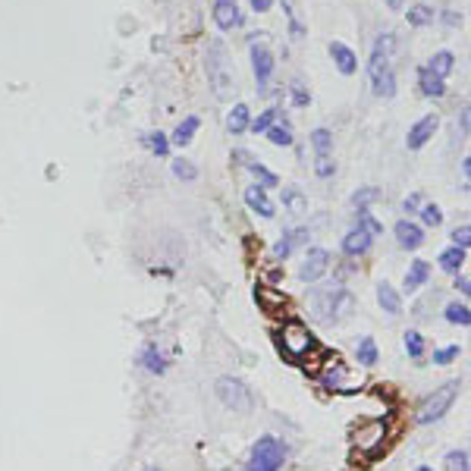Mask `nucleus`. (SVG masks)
I'll return each instance as SVG.
<instances>
[{"label": "nucleus", "instance_id": "38", "mask_svg": "<svg viewBox=\"0 0 471 471\" xmlns=\"http://www.w3.org/2000/svg\"><path fill=\"white\" fill-rule=\"evenodd\" d=\"M405 352L412 355V358H421V355H424V336L415 330L405 333Z\"/></svg>", "mask_w": 471, "mask_h": 471}, {"label": "nucleus", "instance_id": "24", "mask_svg": "<svg viewBox=\"0 0 471 471\" xmlns=\"http://www.w3.org/2000/svg\"><path fill=\"white\" fill-rule=\"evenodd\" d=\"M427 277H430V264L427 261H412V267H409V273H405V289L409 292H415L418 286H424Z\"/></svg>", "mask_w": 471, "mask_h": 471}, {"label": "nucleus", "instance_id": "9", "mask_svg": "<svg viewBox=\"0 0 471 471\" xmlns=\"http://www.w3.org/2000/svg\"><path fill=\"white\" fill-rule=\"evenodd\" d=\"M214 23L220 32H233L242 25V10L236 0H214Z\"/></svg>", "mask_w": 471, "mask_h": 471}, {"label": "nucleus", "instance_id": "7", "mask_svg": "<svg viewBox=\"0 0 471 471\" xmlns=\"http://www.w3.org/2000/svg\"><path fill=\"white\" fill-rule=\"evenodd\" d=\"M214 390H217V399L233 412H249L251 409V390L236 377H220Z\"/></svg>", "mask_w": 471, "mask_h": 471}, {"label": "nucleus", "instance_id": "21", "mask_svg": "<svg viewBox=\"0 0 471 471\" xmlns=\"http://www.w3.org/2000/svg\"><path fill=\"white\" fill-rule=\"evenodd\" d=\"M377 302H380V308L387 311V314H393V317H396L399 311H402V299H399V292H396V289H393L387 280H383L380 286H377Z\"/></svg>", "mask_w": 471, "mask_h": 471}, {"label": "nucleus", "instance_id": "41", "mask_svg": "<svg viewBox=\"0 0 471 471\" xmlns=\"http://www.w3.org/2000/svg\"><path fill=\"white\" fill-rule=\"evenodd\" d=\"M418 214H421V220H424V227H440L443 223V211L437 205H424Z\"/></svg>", "mask_w": 471, "mask_h": 471}, {"label": "nucleus", "instance_id": "39", "mask_svg": "<svg viewBox=\"0 0 471 471\" xmlns=\"http://www.w3.org/2000/svg\"><path fill=\"white\" fill-rule=\"evenodd\" d=\"M273 119H277V111H273V107H271V111H264V113H261V117H255V119H251V123H249V129H251V133H258V135H264L267 129H271V126H273Z\"/></svg>", "mask_w": 471, "mask_h": 471}, {"label": "nucleus", "instance_id": "47", "mask_svg": "<svg viewBox=\"0 0 471 471\" xmlns=\"http://www.w3.org/2000/svg\"><path fill=\"white\" fill-rule=\"evenodd\" d=\"M273 7V0H251V10H258V13H267Z\"/></svg>", "mask_w": 471, "mask_h": 471}, {"label": "nucleus", "instance_id": "51", "mask_svg": "<svg viewBox=\"0 0 471 471\" xmlns=\"http://www.w3.org/2000/svg\"><path fill=\"white\" fill-rule=\"evenodd\" d=\"M151 471H154V468H151Z\"/></svg>", "mask_w": 471, "mask_h": 471}, {"label": "nucleus", "instance_id": "15", "mask_svg": "<svg viewBox=\"0 0 471 471\" xmlns=\"http://www.w3.org/2000/svg\"><path fill=\"white\" fill-rule=\"evenodd\" d=\"M236 157H239V163H242V167H249L251 173H255V179L261 183V189H273V185H280L277 173H271V170H267L264 163H258L255 157L249 154V151H236Z\"/></svg>", "mask_w": 471, "mask_h": 471}, {"label": "nucleus", "instance_id": "28", "mask_svg": "<svg viewBox=\"0 0 471 471\" xmlns=\"http://www.w3.org/2000/svg\"><path fill=\"white\" fill-rule=\"evenodd\" d=\"M264 135L273 141V145H280V148H289V145L295 141V139H292V129H289V123H283V126H280V123H273Z\"/></svg>", "mask_w": 471, "mask_h": 471}, {"label": "nucleus", "instance_id": "2", "mask_svg": "<svg viewBox=\"0 0 471 471\" xmlns=\"http://www.w3.org/2000/svg\"><path fill=\"white\" fill-rule=\"evenodd\" d=\"M311 305H314V317L321 324H333V321H339V317H346L352 311V295L343 286H327L317 289Z\"/></svg>", "mask_w": 471, "mask_h": 471}, {"label": "nucleus", "instance_id": "43", "mask_svg": "<svg viewBox=\"0 0 471 471\" xmlns=\"http://www.w3.org/2000/svg\"><path fill=\"white\" fill-rule=\"evenodd\" d=\"M292 104H295V107H308V104H311V95L305 91L302 82H292Z\"/></svg>", "mask_w": 471, "mask_h": 471}, {"label": "nucleus", "instance_id": "49", "mask_svg": "<svg viewBox=\"0 0 471 471\" xmlns=\"http://www.w3.org/2000/svg\"><path fill=\"white\" fill-rule=\"evenodd\" d=\"M387 7H390V10H402L405 0H387Z\"/></svg>", "mask_w": 471, "mask_h": 471}, {"label": "nucleus", "instance_id": "26", "mask_svg": "<svg viewBox=\"0 0 471 471\" xmlns=\"http://www.w3.org/2000/svg\"><path fill=\"white\" fill-rule=\"evenodd\" d=\"M255 299H258V302L264 305V311H280L283 305H286V295H283V292H273L271 286H258Z\"/></svg>", "mask_w": 471, "mask_h": 471}, {"label": "nucleus", "instance_id": "8", "mask_svg": "<svg viewBox=\"0 0 471 471\" xmlns=\"http://www.w3.org/2000/svg\"><path fill=\"white\" fill-rule=\"evenodd\" d=\"M330 267V251L327 249H308L302 267H299V280L302 283H317Z\"/></svg>", "mask_w": 471, "mask_h": 471}, {"label": "nucleus", "instance_id": "3", "mask_svg": "<svg viewBox=\"0 0 471 471\" xmlns=\"http://www.w3.org/2000/svg\"><path fill=\"white\" fill-rule=\"evenodd\" d=\"M456 396H459V380H449V383H443L440 390H434L430 396L421 402V409H418V424H430V421H440L443 415L452 409V402H456Z\"/></svg>", "mask_w": 471, "mask_h": 471}, {"label": "nucleus", "instance_id": "42", "mask_svg": "<svg viewBox=\"0 0 471 471\" xmlns=\"http://www.w3.org/2000/svg\"><path fill=\"white\" fill-rule=\"evenodd\" d=\"M314 173L321 179H330L333 173H336V163L330 161V154H317V161H314Z\"/></svg>", "mask_w": 471, "mask_h": 471}, {"label": "nucleus", "instance_id": "6", "mask_svg": "<svg viewBox=\"0 0 471 471\" xmlns=\"http://www.w3.org/2000/svg\"><path fill=\"white\" fill-rule=\"evenodd\" d=\"M207 79H211L214 85V95L220 97V101H227L229 97V85H233V76L227 73V60H223V45L220 41H214L211 47H207Z\"/></svg>", "mask_w": 471, "mask_h": 471}, {"label": "nucleus", "instance_id": "33", "mask_svg": "<svg viewBox=\"0 0 471 471\" xmlns=\"http://www.w3.org/2000/svg\"><path fill=\"white\" fill-rule=\"evenodd\" d=\"M283 205H286L292 214L308 211V201H305V195L299 189H286V192H283Z\"/></svg>", "mask_w": 471, "mask_h": 471}, {"label": "nucleus", "instance_id": "37", "mask_svg": "<svg viewBox=\"0 0 471 471\" xmlns=\"http://www.w3.org/2000/svg\"><path fill=\"white\" fill-rule=\"evenodd\" d=\"M358 361L361 365H377V343L371 336H365L358 343Z\"/></svg>", "mask_w": 471, "mask_h": 471}, {"label": "nucleus", "instance_id": "32", "mask_svg": "<svg viewBox=\"0 0 471 471\" xmlns=\"http://www.w3.org/2000/svg\"><path fill=\"white\" fill-rule=\"evenodd\" d=\"M311 145H314L317 154H330L333 133H330V129H314V133H311Z\"/></svg>", "mask_w": 471, "mask_h": 471}, {"label": "nucleus", "instance_id": "5", "mask_svg": "<svg viewBox=\"0 0 471 471\" xmlns=\"http://www.w3.org/2000/svg\"><path fill=\"white\" fill-rule=\"evenodd\" d=\"M314 346H317V339L311 336V330L305 324H299V321H289V324L280 330V349L292 361H302Z\"/></svg>", "mask_w": 471, "mask_h": 471}, {"label": "nucleus", "instance_id": "48", "mask_svg": "<svg viewBox=\"0 0 471 471\" xmlns=\"http://www.w3.org/2000/svg\"><path fill=\"white\" fill-rule=\"evenodd\" d=\"M456 289H459V292H465V295H468V277H456Z\"/></svg>", "mask_w": 471, "mask_h": 471}, {"label": "nucleus", "instance_id": "18", "mask_svg": "<svg viewBox=\"0 0 471 471\" xmlns=\"http://www.w3.org/2000/svg\"><path fill=\"white\" fill-rule=\"evenodd\" d=\"M242 198H245V205H249L251 211L261 214V217H267V220L277 214V211H273V201L267 198V189H261V185H249Z\"/></svg>", "mask_w": 471, "mask_h": 471}, {"label": "nucleus", "instance_id": "45", "mask_svg": "<svg viewBox=\"0 0 471 471\" xmlns=\"http://www.w3.org/2000/svg\"><path fill=\"white\" fill-rule=\"evenodd\" d=\"M452 358H459V346H446V349H440V352H434L437 365H449Z\"/></svg>", "mask_w": 471, "mask_h": 471}, {"label": "nucleus", "instance_id": "36", "mask_svg": "<svg viewBox=\"0 0 471 471\" xmlns=\"http://www.w3.org/2000/svg\"><path fill=\"white\" fill-rule=\"evenodd\" d=\"M427 23H434V10L427 3H418V7L409 10V25H427Z\"/></svg>", "mask_w": 471, "mask_h": 471}, {"label": "nucleus", "instance_id": "30", "mask_svg": "<svg viewBox=\"0 0 471 471\" xmlns=\"http://www.w3.org/2000/svg\"><path fill=\"white\" fill-rule=\"evenodd\" d=\"M173 176L183 179V183H195L198 179V167L192 161H185V157H179V161H173Z\"/></svg>", "mask_w": 471, "mask_h": 471}, {"label": "nucleus", "instance_id": "14", "mask_svg": "<svg viewBox=\"0 0 471 471\" xmlns=\"http://www.w3.org/2000/svg\"><path fill=\"white\" fill-rule=\"evenodd\" d=\"M396 242L402 245V249H409V251L421 249V245H424V229H421L418 223H412V220H399L396 223Z\"/></svg>", "mask_w": 471, "mask_h": 471}, {"label": "nucleus", "instance_id": "40", "mask_svg": "<svg viewBox=\"0 0 471 471\" xmlns=\"http://www.w3.org/2000/svg\"><path fill=\"white\" fill-rule=\"evenodd\" d=\"M446 468L449 471H468V452H465V449H452L446 456Z\"/></svg>", "mask_w": 471, "mask_h": 471}, {"label": "nucleus", "instance_id": "20", "mask_svg": "<svg viewBox=\"0 0 471 471\" xmlns=\"http://www.w3.org/2000/svg\"><path fill=\"white\" fill-rule=\"evenodd\" d=\"M305 239H308V229H292V233H286L280 239V242L273 245V258L277 261H283V258H289V255H292V249L295 245H302Z\"/></svg>", "mask_w": 471, "mask_h": 471}, {"label": "nucleus", "instance_id": "12", "mask_svg": "<svg viewBox=\"0 0 471 471\" xmlns=\"http://www.w3.org/2000/svg\"><path fill=\"white\" fill-rule=\"evenodd\" d=\"M251 69H255V79H258V89H264L273 76V54L264 45H251Z\"/></svg>", "mask_w": 471, "mask_h": 471}, {"label": "nucleus", "instance_id": "22", "mask_svg": "<svg viewBox=\"0 0 471 471\" xmlns=\"http://www.w3.org/2000/svg\"><path fill=\"white\" fill-rule=\"evenodd\" d=\"M249 123H251V111L245 107V104H236L233 111H229V117H227L229 135H242L245 129H249Z\"/></svg>", "mask_w": 471, "mask_h": 471}, {"label": "nucleus", "instance_id": "46", "mask_svg": "<svg viewBox=\"0 0 471 471\" xmlns=\"http://www.w3.org/2000/svg\"><path fill=\"white\" fill-rule=\"evenodd\" d=\"M418 205H421V195H409V198L402 201V211L415 214V211H418Z\"/></svg>", "mask_w": 471, "mask_h": 471}, {"label": "nucleus", "instance_id": "23", "mask_svg": "<svg viewBox=\"0 0 471 471\" xmlns=\"http://www.w3.org/2000/svg\"><path fill=\"white\" fill-rule=\"evenodd\" d=\"M427 69L434 76H440V79H446L452 69H456V54L452 51H437L434 57H430V63H427Z\"/></svg>", "mask_w": 471, "mask_h": 471}, {"label": "nucleus", "instance_id": "44", "mask_svg": "<svg viewBox=\"0 0 471 471\" xmlns=\"http://www.w3.org/2000/svg\"><path fill=\"white\" fill-rule=\"evenodd\" d=\"M452 242H456L459 249H468V242H471V227L468 223H462V227L452 229Z\"/></svg>", "mask_w": 471, "mask_h": 471}, {"label": "nucleus", "instance_id": "4", "mask_svg": "<svg viewBox=\"0 0 471 471\" xmlns=\"http://www.w3.org/2000/svg\"><path fill=\"white\" fill-rule=\"evenodd\" d=\"M283 462H286V446L277 437H261L251 449L249 471H280Z\"/></svg>", "mask_w": 471, "mask_h": 471}, {"label": "nucleus", "instance_id": "35", "mask_svg": "<svg viewBox=\"0 0 471 471\" xmlns=\"http://www.w3.org/2000/svg\"><path fill=\"white\" fill-rule=\"evenodd\" d=\"M446 321H449V324H462V327H468V324H471V311H468V305L452 302V305L446 308Z\"/></svg>", "mask_w": 471, "mask_h": 471}, {"label": "nucleus", "instance_id": "10", "mask_svg": "<svg viewBox=\"0 0 471 471\" xmlns=\"http://www.w3.org/2000/svg\"><path fill=\"white\" fill-rule=\"evenodd\" d=\"M437 123H440V119H437L434 113H427V117H421L418 123H415L412 129H409V135H405V145H409V151H418V148H424L427 141L434 139Z\"/></svg>", "mask_w": 471, "mask_h": 471}, {"label": "nucleus", "instance_id": "1", "mask_svg": "<svg viewBox=\"0 0 471 471\" xmlns=\"http://www.w3.org/2000/svg\"><path fill=\"white\" fill-rule=\"evenodd\" d=\"M393 45H396V38L390 32H383L374 41V51H371V60H368V76H371V85H374L377 97L396 95V76H393V67H390Z\"/></svg>", "mask_w": 471, "mask_h": 471}, {"label": "nucleus", "instance_id": "25", "mask_svg": "<svg viewBox=\"0 0 471 471\" xmlns=\"http://www.w3.org/2000/svg\"><path fill=\"white\" fill-rule=\"evenodd\" d=\"M198 126H201V119H198V117H185L183 123L176 126V133H173V145L185 148L192 139H195V133H198Z\"/></svg>", "mask_w": 471, "mask_h": 471}, {"label": "nucleus", "instance_id": "27", "mask_svg": "<svg viewBox=\"0 0 471 471\" xmlns=\"http://www.w3.org/2000/svg\"><path fill=\"white\" fill-rule=\"evenodd\" d=\"M462 264H465V249H459V245H452V249H446L440 255V267L449 273H459Z\"/></svg>", "mask_w": 471, "mask_h": 471}, {"label": "nucleus", "instance_id": "11", "mask_svg": "<svg viewBox=\"0 0 471 471\" xmlns=\"http://www.w3.org/2000/svg\"><path fill=\"white\" fill-rule=\"evenodd\" d=\"M383 437H387V424L383 421H374V424L361 427L358 437H355V446H358V452H365V456H374L377 449L383 446Z\"/></svg>", "mask_w": 471, "mask_h": 471}, {"label": "nucleus", "instance_id": "29", "mask_svg": "<svg viewBox=\"0 0 471 471\" xmlns=\"http://www.w3.org/2000/svg\"><path fill=\"white\" fill-rule=\"evenodd\" d=\"M141 365H145L148 371H154V374H163V371H167V361H163V355L157 352L154 346H148L145 352H141Z\"/></svg>", "mask_w": 471, "mask_h": 471}, {"label": "nucleus", "instance_id": "17", "mask_svg": "<svg viewBox=\"0 0 471 471\" xmlns=\"http://www.w3.org/2000/svg\"><path fill=\"white\" fill-rule=\"evenodd\" d=\"M346 380H349V368L343 365V361L333 355L330 358V365L324 368V374H321V383H324L327 390H349L346 387Z\"/></svg>", "mask_w": 471, "mask_h": 471}, {"label": "nucleus", "instance_id": "19", "mask_svg": "<svg viewBox=\"0 0 471 471\" xmlns=\"http://www.w3.org/2000/svg\"><path fill=\"white\" fill-rule=\"evenodd\" d=\"M418 85H421V95H424V97H443V95H446V79L434 76L427 67L418 69Z\"/></svg>", "mask_w": 471, "mask_h": 471}, {"label": "nucleus", "instance_id": "31", "mask_svg": "<svg viewBox=\"0 0 471 471\" xmlns=\"http://www.w3.org/2000/svg\"><path fill=\"white\" fill-rule=\"evenodd\" d=\"M380 198V189H374V185H365V189H358L352 195V205L358 207V211H368V205L371 201H377Z\"/></svg>", "mask_w": 471, "mask_h": 471}, {"label": "nucleus", "instance_id": "34", "mask_svg": "<svg viewBox=\"0 0 471 471\" xmlns=\"http://www.w3.org/2000/svg\"><path fill=\"white\" fill-rule=\"evenodd\" d=\"M145 145L151 148V151H154L157 157H167L170 154V139L163 133H148L145 135Z\"/></svg>", "mask_w": 471, "mask_h": 471}, {"label": "nucleus", "instance_id": "50", "mask_svg": "<svg viewBox=\"0 0 471 471\" xmlns=\"http://www.w3.org/2000/svg\"><path fill=\"white\" fill-rule=\"evenodd\" d=\"M415 471H434V468H427V465H421V468H415Z\"/></svg>", "mask_w": 471, "mask_h": 471}, {"label": "nucleus", "instance_id": "16", "mask_svg": "<svg viewBox=\"0 0 471 471\" xmlns=\"http://www.w3.org/2000/svg\"><path fill=\"white\" fill-rule=\"evenodd\" d=\"M330 57H333V63H336V69L343 76H355V69H358V57H355V51L349 45L333 41V45H330Z\"/></svg>", "mask_w": 471, "mask_h": 471}, {"label": "nucleus", "instance_id": "13", "mask_svg": "<svg viewBox=\"0 0 471 471\" xmlns=\"http://www.w3.org/2000/svg\"><path fill=\"white\" fill-rule=\"evenodd\" d=\"M371 242H374V236L358 223L355 229H349L346 233V239H343V251H346L349 258H358V255H365V251L371 249Z\"/></svg>", "mask_w": 471, "mask_h": 471}]
</instances>
